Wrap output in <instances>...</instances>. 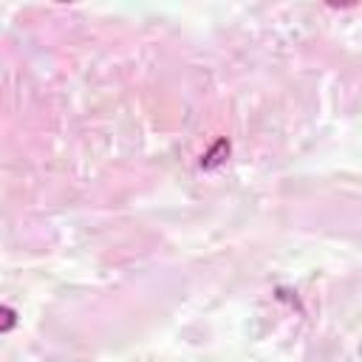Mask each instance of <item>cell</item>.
<instances>
[{
    "mask_svg": "<svg viewBox=\"0 0 362 362\" xmlns=\"http://www.w3.org/2000/svg\"><path fill=\"white\" fill-rule=\"evenodd\" d=\"M17 325V311L11 305H0V334L11 331Z\"/></svg>",
    "mask_w": 362,
    "mask_h": 362,
    "instance_id": "6da1fadb",
    "label": "cell"
}]
</instances>
